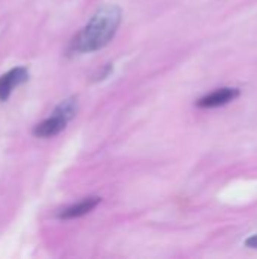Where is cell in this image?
I'll return each instance as SVG.
<instances>
[{
  "label": "cell",
  "instance_id": "6da1fadb",
  "mask_svg": "<svg viewBox=\"0 0 257 259\" xmlns=\"http://www.w3.org/2000/svg\"><path fill=\"white\" fill-rule=\"evenodd\" d=\"M121 20L123 11L118 5L101 6L71 41V52L91 53L106 47L114 39Z\"/></svg>",
  "mask_w": 257,
  "mask_h": 259
},
{
  "label": "cell",
  "instance_id": "7a4b0ae2",
  "mask_svg": "<svg viewBox=\"0 0 257 259\" xmlns=\"http://www.w3.org/2000/svg\"><path fill=\"white\" fill-rule=\"evenodd\" d=\"M27 79H29V71L24 67H15L8 73H5L0 77V100L6 102L11 97L14 88L24 83Z\"/></svg>",
  "mask_w": 257,
  "mask_h": 259
},
{
  "label": "cell",
  "instance_id": "3957f363",
  "mask_svg": "<svg viewBox=\"0 0 257 259\" xmlns=\"http://www.w3.org/2000/svg\"><path fill=\"white\" fill-rule=\"evenodd\" d=\"M239 90L238 88H220L215 90L214 93L201 97L197 100V106L198 108H218V106H224L230 102H233L235 99L239 97Z\"/></svg>",
  "mask_w": 257,
  "mask_h": 259
},
{
  "label": "cell",
  "instance_id": "277c9868",
  "mask_svg": "<svg viewBox=\"0 0 257 259\" xmlns=\"http://www.w3.org/2000/svg\"><path fill=\"white\" fill-rule=\"evenodd\" d=\"M67 120H64L62 117L53 114L50 118L38 123L33 129V135L38 137V138H52V137H56L58 134H61L65 126H67Z\"/></svg>",
  "mask_w": 257,
  "mask_h": 259
},
{
  "label": "cell",
  "instance_id": "5b68a950",
  "mask_svg": "<svg viewBox=\"0 0 257 259\" xmlns=\"http://www.w3.org/2000/svg\"><path fill=\"white\" fill-rule=\"evenodd\" d=\"M101 202L100 197H88L76 205H71L68 208H65L64 211L59 212V219L62 220H71V219H79L83 217L86 214H89L98 203Z\"/></svg>",
  "mask_w": 257,
  "mask_h": 259
},
{
  "label": "cell",
  "instance_id": "8992f818",
  "mask_svg": "<svg viewBox=\"0 0 257 259\" xmlns=\"http://www.w3.org/2000/svg\"><path fill=\"white\" fill-rule=\"evenodd\" d=\"M76 112H77V99L76 97H70V99L64 100V102H61L56 106V109L53 111V114L62 117L67 121H70L71 118H74Z\"/></svg>",
  "mask_w": 257,
  "mask_h": 259
},
{
  "label": "cell",
  "instance_id": "52a82bcc",
  "mask_svg": "<svg viewBox=\"0 0 257 259\" xmlns=\"http://www.w3.org/2000/svg\"><path fill=\"white\" fill-rule=\"evenodd\" d=\"M111 73H112V64H108V65L103 68V71L97 76V79H95V80H103V79H106Z\"/></svg>",
  "mask_w": 257,
  "mask_h": 259
},
{
  "label": "cell",
  "instance_id": "ba28073f",
  "mask_svg": "<svg viewBox=\"0 0 257 259\" xmlns=\"http://www.w3.org/2000/svg\"><path fill=\"white\" fill-rule=\"evenodd\" d=\"M245 246L248 249H257V235H251L250 238L245 240Z\"/></svg>",
  "mask_w": 257,
  "mask_h": 259
}]
</instances>
